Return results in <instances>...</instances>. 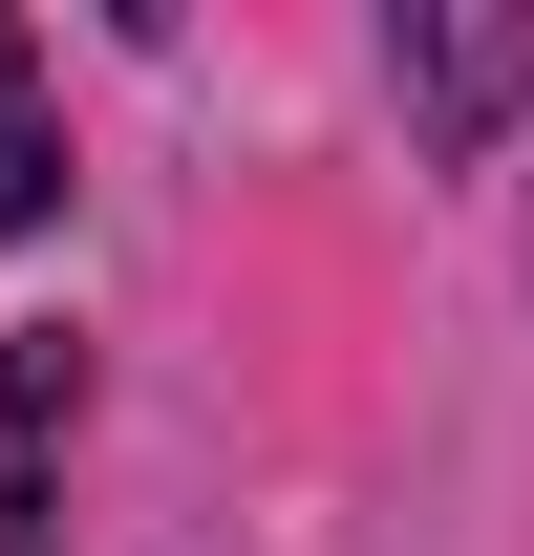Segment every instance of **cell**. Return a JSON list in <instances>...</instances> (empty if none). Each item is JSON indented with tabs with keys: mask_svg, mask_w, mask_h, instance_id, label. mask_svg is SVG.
Returning a JSON list of instances; mask_svg holds the SVG:
<instances>
[{
	"mask_svg": "<svg viewBox=\"0 0 534 556\" xmlns=\"http://www.w3.org/2000/svg\"><path fill=\"white\" fill-rule=\"evenodd\" d=\"M65 428H86V343L22 321L0 343V556H65Z\"/></svg>",
	"mask_w": 534,
	"mask_h": 556,
	"instance_id": "cell-1",
	"label": "cell"
},
{
	"mask_svg": "<svg viewBox=\"0 0 534 556\" xmlns=\"http://www.w3.org/2000/svg\"><path fill=\"white\" fill-rule=\"evenodd\" d=\"M406 108H428V129H492V108H513V22H406Z\"/></svg>",
	"mask_w": 534,
	"mask_h": 556,
	"instance_id": "cell-2",
	"label": "cell"
},
{
	"mask_svg": "<svg viewBox=\"0 0 534 556\" xmlns=\"http://www.w3.org/2000/svg\"><path fill=\"white\" fill-rule=\"evenodd\" d=\"M65 214V129H43V43L0 22V236H43Z\"/></svg>",
	"mask_w": 534,
	"mask_h": 556,
	"instance_id": "cell-3",
	"label": "cell"
}]
</instances>
